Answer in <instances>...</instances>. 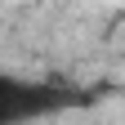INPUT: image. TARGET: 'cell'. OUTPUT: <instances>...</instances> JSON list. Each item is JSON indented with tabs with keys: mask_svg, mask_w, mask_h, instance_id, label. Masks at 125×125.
Instances as JSON below:
<instances>
[{
	"mask_svg": "<svg viewBox=\"0 0 125 125\" xmlns=\"http://www.w3.org/2000/svg\"><path fill=\"white\" fill-rule=\"evenodd\" d=\"M72 103L67 89H58L49 81H22V76H0V125H27L49 112H62Z\"/></svg>",
	"mask_w": 125,
	"mask_h": 125,
	"instance_id": "cell-1",
	"label": "cell"
}]
</instances>
